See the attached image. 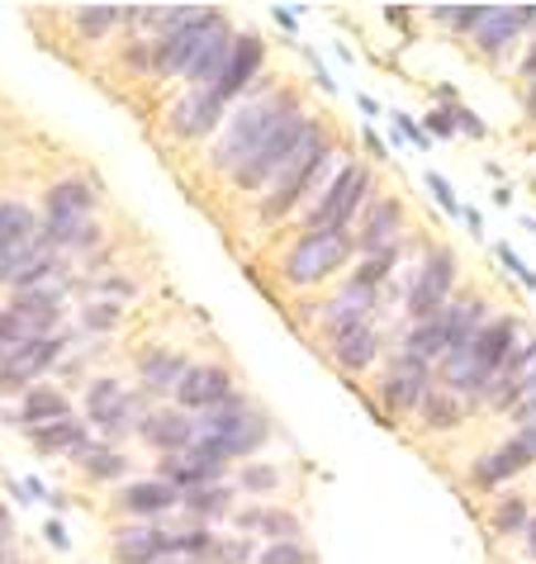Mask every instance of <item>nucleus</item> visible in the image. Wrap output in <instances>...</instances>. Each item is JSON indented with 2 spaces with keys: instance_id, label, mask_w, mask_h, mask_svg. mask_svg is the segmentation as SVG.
<instances>
[{
  "instance_id": "33",
  "label": "nucleus",
  "mask_w": 536,
  "mask_h": 564,
  "mask_svg": "<svg viewBox=\"0 0 536 564\" xmlns=\"http://www.w3.org/2000/svg\"><path fill=\"white\" fill-rule=\"evenodd\" d=\"M181 508H191L195 517H224L228 512V489L224 484H204V489L181 494Z\"/></svg>"
},
{
  "instance_id": "22",
  "label": "nucleus",
  "mask_w": 536,
  "mask_h": 564,
  "mask_svg": "<svg viewBox=\"0 0 536 564\" xmlns=\"http://www.w3.org/2000/svg\"><path fill=\"white\" fill-rule=\"evenodd\" d=\"M523 24H527V6H484L475 24V43L484 53H499L503 43H513L523 34Z\"/></svg>"
},
{
  "instance_id": "38",
  "label": "nucleus",
  "mask_w": 536,
  "mask_h": 564,
  "mask_svg": "<svg viewBox=\"0 0 536 564\" xmlns=\"http://www.w3.org/2000/svg\"><path fill=\"white\" fill-rule=\"evenodd\" d=\"M119 20V6H96V10H82V29L86 34H105L109 24Z\"/></svg>"
},
{
  "instance_id": "23",
  "label": "nucleus",
  "mask_w": 536,
  "mask_h": 564,
  "mask_svg": "<svg viewBox=\"0 0 536 564\" xmlns=\"http://www.w3.org/2000/svg\"><path fill=\"white\" fill-rule=\"evenodd\" d=\"M176 503H181V489L167 479H138L119 494V508L133 512V517H157V512H171Z\"/></svg>"
},
{
  "instance_id": "39",
  "label": "nucleus",
  "mask_w": 536,
  "mask_h": 564,
  "mask_svg": "<svg viewBox=\"0 0 536 564\" xmlns=\"http://www.w3.org/2000/svg\"><path fill=\"white\" fill-rule=\"evenodd\" d=\"M243 484H247V489H257V494H266V489H276V484H280V475L271 465H251L243 475Z\"/></svg>"
},
{
  "instance_id": "11",
  "label": "nucleus",
  "mask_w": 536,
  "mask_h": 564,
  "mask_svg": "<svg viewBox=\"0 0 536 564\" xmlns=\"http://www.w3.org/2000/svg\"><path fill=\"white\" fill-rule=\"evenodd\" d=\"M34 247H43V228L39 218L29 214L24 205H14V199H6L0 205V275L10 280V271L20 265Z\"/></svg>"
},
{
  "instance_id": "45",
  "label": "nucleus",
  "mask_w": 536,
  "mask_h": 564,
  "mask_svg": "<svg viewBox=\"0 0 536 564\" xmlns=\"http://www.w3.org/2000/svg\"><path fill=\"white\" fill-rule=\"evenodd\" d=\"M451 119H455V115H447V109H437V115H428V129H432V133H441V138H447V133L455 129Z\"/></svg>"
},
{
  "instance_id": "6",
  "label": "nucleus",
  "mask_w": 536,
  "mask_h": 564,
  "mask_svg": "<svg viewBox=\"0 0 536 564\" xmlns=\"http://www.w3.org/2000/svg\"><path fill=\"white\" fill-rule=\"evenodd\" d=\"M313 129V119L309 115H290L286 123H280V129L266 138L261 143V152L251 156V162L243 166V171H233V181L243 185V191H257V185H266V181H276L280 176V166L290 162V152L304 143V133Z\"/></svg>"
},
{
  "instance_id": "7",
  "label": "nucleus",
  "mask_w": 536,
  "mask_h": 564,
  "mask_svg": "<svg viewBox=\"0 0 536 564\" xmlns=\"http://www.w3.org/2000/svg\"><path fill=\"white\" fill-rule=\"evenodd\" d=\"M224 24V14L218 10H200L191 24H181L176 34H167V39H157L152 43V62H157V72H167V76H185L195 67V57L204 53V43H210V34Z\"/></svg>"
},
{
  "instance_id": "29",
  "label": "nucleus",
  "mask_w": 536,
  "mask_h": 564,
  "mask_svg": "<svg viewBox=\"0 0 536 564\" xmlns=\"http://www.w3.org/2000/svg\"><path fill=\"white\" fill-rule=\"evenodd\" d=\"M470 399L455 394L451 384H432L428 394H422V413H428V427H455V422L465 417Z\"/></svg>"
},
{
  "instance_id": "34",
  "label": "nucleus",
  "mask_w": 536,
  "mask_h": 564,
  "mask_svg": "<svg viewBox=\"0 0 536 564\" xmlns=\"http://www.w3.org/2000/svg\"><path fill=\"white\" fill-rule=\"evenodd\" d=\"M86 475L90 479H119L124 475V469H129V460H124L119 456V451H86Z\"/></svg>"
},
{
  "instance_id": "35",
  "label": "nucleus",
  "mask_w": 536,
  "mask_h": 564,
  "mask_svg": "<svg viewBox=\"0 0 536 564\" xmlns=\"http://www.w3.org/2000/svg\"><path fill=\"white\" fill-rule=\"evenodd\" d=\"M261 564H309V551L299 541H276V545H266Z\"/></svg>"
},
{
  "instance_id": "40",
  "label": "nucleus",
  "mask_w": 536,
  "mask_h": 564,
  "mask_svg": "<svg viewBox=\"0 0 536 564\" xmlns=\"http://www.w3.org/2000/svg\"><path fill=\"white\" fill-rule=\"evenodd\" d=\"M499 257H503V265H508V271H513L517 280H523L527 290H536V271H527L523 257H513V247H499Z\"/></svg>"
},
{
  "instance_id": "50",
  "label": "nucleus",
  "mask_w": 536,
  "mask_h": 564,
  "mask_svg": "<svg viewBox=\"0 0 536 564\" xmlns=\"http://www.w3.org/2000/svg\"><path fill=\"white\" fill-rule=\"evenodd\" d=\"M527 536H532V555H536V522L527 527Z\"/></svg>"
},
{
  "instance_id": "8",
  "label": "nucleus",
  "mask_w": 536,
  "mask_h": 564,
  "mask_svg": "<svg viewBox=\"0 0 536 564\" xmlns=\"http://www.w3.org/2000/svg\"><path fill=\"white\" fill-rule=\"evenodd\" d=\"M366 191H371V171L366 166H342V176L328 185V191L319 195V205L309 209V232H333V228H342L346 218L361 209Z\"/></svg>"
},
{
  "instance_id": "49",
  "label": "nucleus",
  "mask_w": 536,
  "mask_h": 564,
  "mask_svg": "<svg viewBox=\"0 0 536 564\" xmlns=\"http://www.w3.org/2000/svg\"><path fill=\"white\" fill-rule=\"evenodd\" d=\"M527 72H532V76H536V48H532V53H527Z\"/></svg>"
},
{
  "instance_id": "2",
  "label": "nucleus",
  "mask_w": 536,
  "mask_h": 564,
  "mask_svg": "<svg viewBox=\"0 0 536 564\" xmlns=\"http://www.w3.org/2000/svg\"><path fill=\"white\" fill-rule=\"evenodd\" d=\"M266 436H271V427H266V417L251 409L247 399L238 394H228L218 409H210L200 422H195V442L200 446H214L218 456H251Z\"/></svg>"
},
{
  "instance_id": "19",
  "label": "nucleus",
  "mask_w": 536,
  "mask_h": 564,
  "mask_svg": "<svg viewBox=\"0 0 536 564\" xmlns=\"http://www.w3.org/2000/svg\"><path fill=\"white\" fill-rule=\"evenodd\" d=\"M532 384H536V341L517 347V356L508 360V366H503V375L494 380V389H489V403H494V409H513V403L523 399Z\"/></svg>"
},
{
  "instance_id": "10",
  "label": "nucleus",
  "mask_w": 536,
  "mask_h": 564,
  "mask_svg": "<svg viewBox=\"0 0 536 564\" xmlns=\"http://www.w3.org/2000/svg\"><path fill=\"white\" fill-rule=\"evenodd\" d=\"M451 285H455V252L451 247H437V252H428V261H422V275H418L414 294H408V313H414L418 323L437 318V313L451 304Z\"/></svg>"
},
{
  "instance_id": "32",
  "label": "nucleus",
  "mask_w": 536,
  "mask_h": 564,
  "mask_svg": "<svg viewBox=\"0 0 536 564\" xmlns=\"http://www.w3.org/2000/svg\"><path fill=\"white\" fill-rule=\"evenodd\" d=\"M34 442H39V451H76V456H86V427L76 417H62V422H53V427H43V432H34Z\"/></svg>"
},
{
  "instance_id": "24",
  "label": "nucleus",
  "mask_w": 536,
  "mask_h": 564,
  "mask_svg": "<svg viewBox=\"0 0 536 564\" xmlns=\"http://www.w3.org/2000/svg\"><path fill=\"white\" fill-rule=\"evenodd\" d=\"M371 308H375V290L371 285H356V280H352V285H346L337 300L323 308V323L342 337V333H352V327H366V313Z\"/></svg>"
},
{
  "instance_id": "16",
  "label": "nucleus",
  "mask_w": 536,
  "mask_h": 564,
  "mask_svg": "<svg viewBox=\"0 0 536 564\" xmlns=\"http://www.w3.org/2000/svg\"><path fill=\"white\" fill-rule=\"evenodd\" d=\"M432 389V380H428V366L422 360H414V356H399L389 366V375H385V409H414V403H422V394Z\"/></svg>"
},
{
  "instance_id": "47",
  "label": "nucleus",
  "mask_w": 536,
  "mask_h": 564,
  "mask_svg": "<svg viewBox=\"0 0 536 564\" xmlns=\"http://www.w3.org/2000/svg\"><path fill=\"white\" fill-rule=\"evenodd\" d=\"M43 536H49V545H57V551H67V531H62V522H49Z\"/></svg>"
},
{
  "instance_id": "14",
  "label": "nucleus",
  "mask_w": 536,
  "mask_h": 564,
  "mask_svg": "<svg viewBox=\"0 0 536 564\" xmlns=\"http://www.w3.org/2000/svg\"><path fill=\"white\" fill-rule=\"evenodd\" d=\"M228 394H233V380H228L224 366H191V370H185V380L176 384L181 409H200V413L218 409Z\"/></svg>"
},
{
  "instance_id": "26",
  "label": "nucleus",
  "mask_w": 536,
  "mask_h": 564,
  "mask_svg": "<svg viewBox=\"0 0 536 564\" xmlns=\"http://www.w3.org/2000/svg\"><path fill=\"white\" fill-rule=\"evenodd\" d=\"M62 417H72V409H67V399L57 394V389H29L24 394V403H20V427L34 436V432H43V427H53V422H62Z\"/></svg>"
},
{
  "instance_id": "18",
  "label": "nucleus",
  "mask_w": 536,
  "mask_h": 564,
  "mask_svg": "<svg viewBox=\"0 0 536 564\" xmlns=\"http://www.w3.org/2000/svg\"><path fill=\"white\" fill-rule=\"evenodd\" d=\"M437 323H441V333H447L451 351L455 347H470V341H475L484 327H489V304L475 300V294H470V300H451L447 308L437 313Z\"/></svg>"
},
{
  "instance_id": "13",
  "label": "nucleus",
  "mask_w": 536,
  "mask_h": 564,
  "mask_svg": "<svg viewBox=\"0 0 536 564\" xmlns=\"http://www.w3.org/2000/svg\"><path fill=\"white\" fill-rule=\"evenodd\" d=\"M261 57H266V48H261V39H257V34H238V39H233L228 67H224V76H218L214 96H218V100H233V96H243V90H247L251 82H257V72H261Z\"/></svg>"
},
{
  "instance_id": "30",
  "label": "nucleus",
  "mask_w": 536,
  "mask_h": 564,
  "mask_svg": "<svg viewBox=\"0 0 536 564\" xmlns=\"http://www.w3.org/2000/svg\"><path fill=\"white\" fill-rule=\"evenodd\" d=\"M138 370H143V384L152 389V394H167V389H176L185 380V370L191 366H185L181 356H171V351H148Z\"/></svg>"
},
{
  "instance_id": "31",
  "label": "nucleus",
  "mask_w": 536,
  "mask_h": 564,
  "mask_svg": "<svg viewBox=\"0 0 536 564\" xmlns=\"http://www.w3.org/2000/svg\"><path fill=\"white\" fill-rule=\"evenodd\" d=\"M238 527L247 531V536L266 531V536H276V541H299V522L290 512H276V508H251V512L238 517Z\"/></svg>"
},
{
  "instance_id": "3",
  "label": "nucleus",
  "mask_w": 536,
  "mask_h": 564,
  "mask_svg": "<svg viewBox=\"0 0 536 564\" xmlns=\"http://www.w3.org/2000/svg\"><path fill=\"white\" fill-rule=\"evenodd\" d=\"M323 156H328V138H323L319 123H313V129L304 133V143H299V148L290 152V162L280 166V176L271 181V199H266V205H261V214H266V218L290 214V209L299 205V199L309 195V185L319 181Z\"/></svg>"
},
{
  "instance_id": "12",
  "label": "nucleus",
  "mask_w": 536,
  "mask_h": 564,
  "mask_svg": "<svg viewBox=\"0 0 536 564\" xmlns=\"http://www.w3.org/2000/svg\"><path fill=\"white\" fill-rule=\"evenodd\" d=\"M224 465L228 456H218L214 446H191V451H181V456H167L162 469H157V479H167V484H176L181 494H191V489H204V484H214L218 475H224Z\"/></svg>"
},
{
  "instance_id": "17",
  "label": "nucleus",
  "mask_w": 536,
  "mask_h": 564,
  "mask_svg": "<svg viewBox=\"0 0 536 564\" xmlns=\"http://www.w3.org/2000/svg\"><path fill=\"white\" fill-rule=\"evenodd\" d=\"M218 119H224V100L214 90H191V96H181L171 105V129L181 138H204Z\"/></svg>"
},
{
  "instance_id": "27",
  "label": "nucleus",
  "mask_w": 536,
  "mask_h": 564,
  "mask_svg": "<svg viewBox=\"0 0 536 564\" xmlns=\"http://www.w3.org/2000/svg\"><path fill=\"white\" fill-rule=\"evenodd\" d=\"M527 465H532V451H527V446L513 436V442H503V446L494 451V456H484L475 469H470V479L484 484V489H489V484L508 479V475H517V469H527Z\"/></svg>"
},
{
  "instance_id": "21",
  "label": "nucleus",
  "mask_w": 536,
  "mask_h": 564,
  "mask_svg": "<svg viewBox=\"0 0 536 564\" xmlns=\"http://www.w3.org/2000/svg\"><path fill=\"white\" fill-rule=\"evenodd\" d=\"M399 232H404V209H399V199H380V205L366 214V228H361V252L389 257L394 242H399Z\"/></svg>"
},
{
  "instance_id": "28",
  "label": "nucleus",
  "mask_w": 536,
  "mask_h": 564,
  "mask_svg": "<svg viewBox=\"0 0 536 564\" xmlns=\"http://www.w3.org/2000/svg\"><path fill=\"white\" fill-rule=\"evenodd\" d=\"M375 351H380V337H375V327L366 323V327H352V333H342L337 337V347H333V356H337V366L342 370H366L371 360H375Z\"/></svg>"
},
{
  "instance_id": "43",
  "label": "nucleus",
  "mask_w": 536,
  "mask_h": 564,
  "mask_svg": "<svg viewBox=\"0 0 536 564\" xmlns=\"http://www.w3.org/2000/svg\"><path fill=\"white\" fill-rule=\"evenodd\" d=\"M86 323H90V327H115V323H119V313L109 308V304H100V308H90V313H86Z\"/></svg>"
},
{
  "instance_id": "46",
  "label": "nucleus",
  "mask_w": 536,
  "mask_h": 564,
  "mask_svg": "<svg viewBox=\"0 0 536 564\" xmlns=\"http://www.w3.org/2000/svg\"><path fill=\"white\" fill-rule=\"evenodd\" d=\"M399 129H404L408 138H414V143H418V148H422V143H428V133H422V129H418V123H414V119H408V115H399Z\"/></svg>"
},
{
  "instance_id": "37",
  "label": "nucleus",
  "mask_w": 536,
  "mask_h": 564,
  "mask_svg": "<svg viewBox=\"0 0 536 564\" xmlns=\"http://www.w3.org/2000/svg\"><path fill=\"white\" fill-rule=\"evenodd\" d=\"M247 555H251V541L247 536L243 541H214V551H210L214 564H247Z\"/></svg>"
},
{
  "instance_id": "42",
  "label": "nucleus",
  "mask_w": 536,
  "mask_h": 564,
  "mask_svg": "<svg viewBox=\"0 0 536 564\" xmlns=\"http://www.w3.org/2000/svg\"><path fill=\"white\" fill-rule=\"evenodd\" d=\"M513 413H517V422H523V427H527V422H536V384L527 389V394H523V399H517V403H513Z\"/></svg>"
},
{
  "instance_id": "36",
  "label": "nucleus",
  "mask_w": 536,
  "mask_h": 564,
  "mask_svg": "<svg viewBox=\"0 0 536 564\" xmlns=\"http://www.w3.org/2000/svg\"><path fill=\"white\" fill-rule=\"evenodd\" d=\"M494 527H499V531H517V527H527V503H523V498H503L499 512H494Z\"/></svg>"
},
{
  "instance_id": "4",
  "label": "nucleus",
  "mask_w": 536,
  "mask_h": 564,
  "mask_svg": "<svg viewBox=\"0 0 536 564\" xmlns=\"http://www.w3.org/2000/svg\"><path fill=\"white\" fill-rule=\"evenodd\" d=\"M90 214H96V195L86 191L82 181H62L49 191V228H43V238L53 247H82L90 242Z\"/></svg>"
},
{
  "instance_id": "44",
  "label": "nucleus",
  "mask_w": 536,
  "mask_h": 564,
  "mask_svg": "<svg viewBox=\"0 0 536 564\" xmlns=\"http://www.w3.org/2000/svg\"><path fill=\"white\" fill-rule=\"evenodd\" d=\"M455 129H465V133H475V138H484V123L470 115V109H455Z\"/></svg>"
},
{
  "instance_id": "5",
  "label": "nucleus",
  "mask_w": 536,
  "mask_h": 564,
  "mask_svg": "<svg viewBox=\"0 0 536 564\" xmlns=\"http://www.w3.org/2000/svg\"><path fill=\"white\" fill-rule=\"evenodd\" d=\"M352 238H346L342 228L333 232H304V238L294 242V252L286 257V280L290 285H319L333 271H342L346 257H352Z\"/></svg>"
},
{
  "instance_id": "48",
  "label": "nucleus",
  "mask_w": 536,
  "mask_h": 564,
  "mask_svg": "<svg viewBox=\"0 0 536 564\" xmlns=\"http://www.w3.org/2000/svg\"><path fill=\"white\" fill-rule=\"evenodd\" d=\"M517 442H523V446L532 451V460H536V422H527V427L517 432Z\"/></svg>"
},
{
  "instance_id": "41",
  "label": "nucleus",
  "mask_w": 536,
  "mask_h": 564,
  "mask_svg": "<svg viewBox=\"0 0 536 564\" xmlns=\"http://www.w3.org/2000/svg\"><path fill=\"white\" fill-rule=\"evenodd\" d=\"M428 191H432V195L441 199V209H451V214H455V209H461V205H455V195H451V185H447V181H441V176H437V171H432V176H428Z\"/></svg>"
},
{
  "instance_id": "15",
  "label": "nucleus",
  "mask_w": 536,
  "mask_h": 564,
  "mask_svg": "<svg viewBox=\"0 0 536 564\" xmlns=\"http://www.w3.org/2000/svg\"><path fill=\"white\" fill-rule=\"evenodd\" d=\"M143 436H148V446L162 451V456H181V451H191V446H195V417L185 413V409L148 413Z\"/></svg>"
},
{
  "instance_id": "1",
  "label": "nucleus",
  "mask_w": 536,
  "mask_h": 564,
  "mask_svg": "<svg viewBox=\"0 0 536 564\" xmlns=\"http://www.w3.org/2000/svg\"><path fill=\"white\" fill-rule=\"evenodd\" d=\"M290 115H299V105H294V96H280V90L276 96H261V100L243 105L238 115H233V123H228L224 143L214 148V166L218 171H243L251 156L261 152L266 138H271Z\"/></svg>"
},
{
  "instance_id": "25",
  "label": "nucleus",
  "mask_w": 536,
  "mask_h": 564,
  "mask_svg": "<svg viewBox=\"0 0 536 564\" xmlns=\"http://www.w3.org/2000/svg\"><path fill=\"white\" fill-rule=\"evenodd\" d=\"M233 39H238V34L228 29V20L210 34V43H204V53L195 57V67L185 72V76L195 82V90H214V86H218V76H224V67H228V53H233Z\"/></svg>"
},
{
  "instance_id": "20",
  "label": "nucleus",
  "mask_w": 536,
  "mask_h": 564,
  "mask_svg": "<svg viewBox=\"0 0 536 564\" xmlns=\"http://www.w3.org/2000/svg\"><path fill=\"white\" fill-rule=\"evenodd\" d=\"M167 551H171V531H157V527L115 531V560L119 564H162Z\"/></svg>"
},
{
  "instance_id": "51",
  "label": "nucleus",
  "mask_w": 536,
  "mask_h": 564,
  "mask_svg": "<svg viewBox=\"0 0 536 564\" xmlns=\"http://www.w3.org/2000/svg\"><path fill=\"white\" fill-rule=\"evenodd\" d=\"M532 115H536V86H532Z\"/></svg>"
},
{
  "instance_id": "9",
  "label": "nucleus",
  "mask_w": 536,
  "mask_h": 564,
  "mask_svg": "<svg viewBox=\"0 0 536 564\" xmlns=\"http://www.w3.org/2000/svg\"><path fill=\"white\" fill-rule=\"evenodd\" d=\"M86 409H90V422H96L100 432H109V436H124V432H133V427L143 432V422H148L143 403H138L119 380H96V384H90Z\"/></svg>"
}]
</instances>
